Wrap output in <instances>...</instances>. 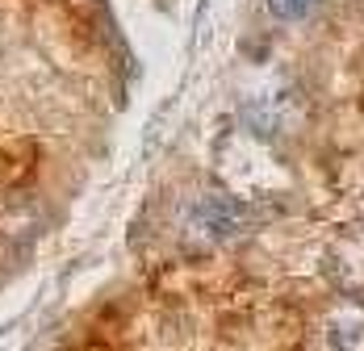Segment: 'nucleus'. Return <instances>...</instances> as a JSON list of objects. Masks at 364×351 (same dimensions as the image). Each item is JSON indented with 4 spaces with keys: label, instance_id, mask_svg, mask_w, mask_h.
<instances>
[{
    "label": "nucleus",
    "instance_id": "nucleus-1",
    "mask_svg": "<svg viewBox=\"0 0 364 351\" xmlns=\"http://www.w3.org/2000/svg\"><path fill=\"white\" fill-rule=\"evenodd\" d=\"M268 9H272L277 17H301V13L310 9V0H268Z\"/></svg>",
    "mask_w": 364,
    "mask_h": 351
}]
</instances>
